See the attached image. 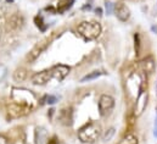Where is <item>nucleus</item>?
Here are the masks:
<instances>
[{"mask_svg":"<svg viewBox=\"0 0 157 144\" xmlns=\"http://www.w3.org/2000/svg\"><path fill=\"white\" fill-rule=\"evenodd\" d=\"M112 2H110V1H107L106 2V11H107V15H110V14H112Z\"/></svg>","mask_w":157,"mask_h":144,"instance_id":"22","label":"nucleus"},{"mask_svg":"<svg viewBox=\"0 0 157 144\" xmlns=\"http://www.w3.org/2000/svg\"><path fill=\"white\" fill-rule=\"evenodd\" d=\"M154 134L157 137V112H156V120H155V132H154Z\"/></svg>","mask_w":157,"mask_h":144,"instance_id":"24","label":"nucleus"},{"mask_svg":"<svg viewBox=\"0 0 157 144\" xmlns=\"http://www.w3.org/2000/svg\"><path fill=\"white\" fill-rule=\"evenodd\" d=\"M11 98L15 103L27 106L32 110V108L37 104V97L33 92L23 88H13L11 93Z\"/></svg>","mask_w":157,"mask_h":144,"instance_id":"3","label":"nucleus"},{"mask_svg":"<svg viewBox=\"0 0 157 144\" xmlns=\"http://www.w3.org/2000/svg\"><path fill=\"white\" fill-rule=\"evenodd\" d=\"M61 123L70 126L72 125V110L71 109H63L60 111V116H59Z\"/></svg>","mask_w":157,"mask_h":144,"instance_id":"12","label":"nucleus"},{"mask_svg":"<svg viewBox=\"0 0 157 144\" xmlns=\"http://www.w3.org/2000/svg\"><path fill=\"white\" fill-rule=\"evenodd\" d=\"M27 76H28L27 70L23 69V67H20V69H17L16 71L13 72V79H15V82H23L27 78Z\"/></svg>","mask_w":157,"mask_h":144,"instance_id":"14","label":"nucleus"},{"mask_svg":"<svg viewBox=\"0 0 157 144\" xmlns=\"http://www.w3.org/2000/svg\"><path fill=\"white\" fill-rule=\"evenodd\" d=\"M115 14H116L118 20L122 21V22L128 21L129 17H130V10H129V7L125 4H122V2L117 4L115 6Z\"/></svg>","mask_w":157,"mask_h":144,"instance_id":"9","label":"nucleus"},{"mask_svg":"<svg viewBox=\"0 0 157 144\" xmlns=\"http://www.w3.org/2000/svg\"><path fill=\"white\" fill-rule=\"evenodd\" d=\"M115 108V99L109 94H102L99 99V112L101 116H107Z\"/></svg>","mask_w":157,"mask_h":144,"instance_id":"4","label":"nucleus"},{"mask_svg":"<svg viewBox=\"0 0 157 144\" xmlns=\"http://www.w3.org/2000/svg\"><path fill=\"white\" fill-rule=\"evenodd\" d=\"M101 132V125L98 121H90L78 131V138L82 143L93 144L100 138Z\"/></svg>","mask_w":157,"mask_h":144,"instance_id":"1","label":"nucleus"},{"mask_svg":"<svg viewBox=\"0 0 157 144\" xmlns=\"http://www.w3.org/2000/svg\"><path fill=\"white\" fill-rule=\"evenodd\" d=\"M7 76V67L2 64H0V82H2Z\"/></svg>","mask_w":157,"mask_h":144,"instance_id":"20","label":"nucleus"},{"mask_svg":"<svg viewBox=\"0 0 157 144\" xmlns=\"http://www.w3.org/2000/svg\"><path fill=\"white\" fill-rule=\"evenodd\" d=\"M101 25L95 21H83L77 27L78 34L84 40H95L101 34Z\"/></svg>","mask_w":157,"mask_h":144,"instance_id":"2","label":"nucleus"},{"mask_svg":"<svg viewBox=\"0 0 157 144\" xmlns=\"http://www.w3.org/2000/svg\"><path fill=\"white\" fill-rule=\"evenodd\" d=\"M48 144H59V142H57V138H56V137H52L51 139H49Z\"/></svg>","mask_w":157,"mask_h":144,"instance_id":"23","label":"nucleus"},{"mask_svg":"<svg viewBox=\"0 0 157 144\" xmlns=\"http://www.w3.org/2000/svg\"><path fill=\"white\" fill-rule=\"evenodd\" d=\"M0 38H1V31H0Z\"/></svg>","mask_w":157,"mask_h":144,"instance_id":"26","label":"nucleus"},{"mask_svg":"<svg viewBox=\"0 0 157 144\" xmlns=\"http://www.w3.org/2000/svg\"><path fill=\"white\" fill-rule=\"evenodd\" d=\"M96 12H99V15H101V9H96Z\"/></svg>","mask_w":157,"mask_h":144,"instance_id":"25","label":"nucleus"},{"mask_svg":"<svg viewBox=\"0 0 157 144\" xmlns=\"http://www.w3.org/2000/svg\"><path fill=\"white\" fill-rule=\"evenodd\" d=\"M50 79H51V72H50V70H44V71L37 72L31 78L32 83L36 84V86H44Z\"/></svg>","mask_w":157,"mask_h":144,"instance_id":"8","label":"nucleus"},{"mask_svg":"<svg viewBox=\"0 0 157 144\" xmlns=\"http://www.w3.org/2000/svg\"><path fill=\"white\" fill-rule=\"evenodd\" d=\"M102 74V72L101 71H93V72H89L88 74H85L82 79H80V82L82 83H84V82H89V81H93V79H96V78H99L100 76Z\"/></svg>","mask_w":157,"mask_h":144,"instance_id":"16","label":"nucleus"},{"mask_svg":"<svg viewBox=\"0 0 157 144\" xmlns=\"http://www.w3.org/2000/svg\"><path fill=\"white\" fill-rule=\"evenodd\" d=\"M34 21H36V25H37V27L39 28L40 31L44 32V31L46 30V25H44V21H43V17H41V16L38 15V16L34 18Z\"/></svg>","mask_w":157,"mask_h":144,"instance_id":"17","label":"nucleus"},{"mask_svg":"<svg viewBox=\"0 0 157 144\" xmlns=\"http://www.w3.org/2000/svg\"><path fill=\"white\" fill-rule=\"evenodd\" d=\"M41 102H43L41 104H44V103H46V104H55L57 102V98L55 95H45L41 99Z\"/></svg>","mask_w":157,"mask_h":144,"instance_id":"18","label":"nucleus"},{"mask_svg":"<svg viewBox=\"0 0 157 144\" xmlns=\"http://www.w3.org/2000/svg\"><path fill=\"white\" fill-rule=\"evenodd\" d=\"M156 90H157V86H156Z\"/></svg>","mask_w":157,"mask_h":144,"instance_id":"27","label":"nucleus"},{"mask_svg":"<svg viewBox=\"0 0 157 144\" xmlns=\"http://www.w3.org/2000/svg\"><path fill=\"white\" fill-rule=\"evenodd\" d=\"M134 39H135V51H136V54H139V51H140V36H139V33H135Z\"/></svg>","mask_w":157,"mask_h":144,"instance_id":"21","label":"nucleus"},{"mask_svg":"<svg viewBox=\"0 0 157 144\" xmlns=\"http://www.w3.org/2000/svg\"><path fill=\"white\" fill-rule=\"evenodd\" d=\"M140 67H141L143 71L147 72V73H152L154 70H155V61H154V59L150 58V56L144 59L143 61H140Z\"/></svg>","mask_w":157,"mask_h":144,"instance_id":"13","label":"nucleus"},{"mask_svg":"<svg viewBox=\"0 0 157 144\" xmlns=\"http://www.w3.org/2000/svg\"><path fill=\"white\" fill-rule=\"evenodd\" d=\"M23 23H25L23 17H22L21 15H18V14L12 15V16L10 17V20H9V26H10V28H12V30H15V31L22 28Z\"/></svg>","mask_w":157,"mask_h":144,"instance_id":"10","label":"nucleus"},{"mask_svg":"<svg viewBox=\"0 0 157 144\" xmlns=\"http://www.w3.org/2000/svg\"><path fill=\"white\" fill-rule=\"evenodd\" d=\"M118 144H139V141H138V138H136L135 134L128 133L127 136H124V137L119 141Z\"/></svg>","mask_w":157,"mask_h":144,"instance_id":"15","label":"nucleus"},{"mask_svg":"<svg viewBox=\"0 0 157 144\" xmlns=\"http://www.w3.org/2000/svg\"><path fill=\"white\" fill-rule=\"evenodd\" d=\"M70 66H66V65H56L54 67L50 69V72H51V78L56 79V81H62L66 78V76L70 73Z\"/></svg>","mask_w":157,"mask_h":144,"instance_id":"7","label":"nucleus"},{"mask_svg":"<svg viewBox=\"0 0 157 144\" xmlns=\"http://www.w3.org/2000/svg\"><path fill=\"white\" fill-rule=\"evenodd\" d=\"M31 111V109L27 108V106H23V105H20L17 103H11L9 106H7V112L11 117L13 118H17V117H21V116H25L27 115L28 112Z\"/></svg>","mask_w":157,"mask_h":144,"instance_id":"6","label":"nucleus"},{"mask_svg":"<svg viewBox=\"0 0 157 144\" xmlns=\"http://www.w3.org/2000/svg\"><path fill=\"white\" fill-rule=\"evenodd\" d=\"M147 99H149V93L144 89H141L139 92V95L136 98V102H135V106H134V115L135 116H140L144 110L147 106Z\"/></svg>","mask_w":157,"mask_h":144,"instance_id":"5","label":"nucleus"},{"mask_svg":"<svg viewBox=\"0 0 157 144\" xmlns=\"http://www.w3.org/2000/svg\"><path fill=\"white\" fill-rule=\"evenodd\" d=\"M115 136V128H110V130H107L105 133H104V136H102V139L105 141V142H109V141H111V138Z\"/></svg>","mask_w":157,"mask_h":144,"instance_id":"19","label":"nucleus"},{"mask_svg":"<svg viewBox=\"0 0 157 144\" xmlns=\"http://www.w3.org/2000/svg\"><path fill=\"white\" fill-rule=\"evenodd\" d=\"M46 45H48V43H46V42H43V43L38 44V45H37V46H36V48L29 53V55H28V60H29V61H34V60H37V59L40 56V54L45 50Z\"/></svg>","mask_w":157,"mask_h":144,"instance_id":"11","label":"nucleus"}]
</instances>
